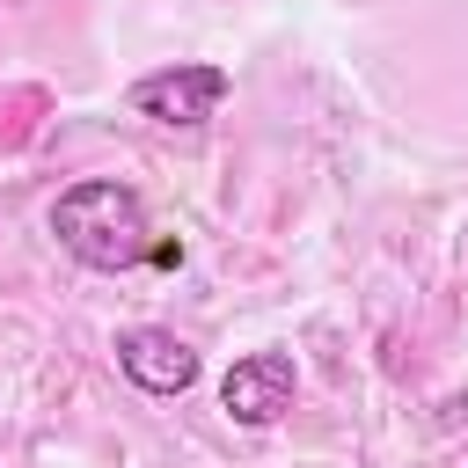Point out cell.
Instances as JSON below:
<instances>
[{"label":"cell","instance_id":"cell-1","mask_svg":"<svg viewBox=\"0 0 468 468\" xmlns=\"http://www.w3.org/2000/svg\"><path fill=\"white\" fill-rule=\"evenodd\" d=\"M51 234L88 271H139V263H183V241H161L146 219V197L117 176H80L51 197Z\"/></svg>","mask_w":468,"mask_h":468},{"label":"cell","instance_id":"cell-2","mask_svg":"<svg viewBox=\"0 0 468 468\" xmlns=\"http://www.w3.org/2000/svg\"><path fill=\"white\" fill-rule=\"evenodd\" d=\"M234 95V73L212 66V58H176V66H154L124 88L132 117L146 124H168V132H197L205 117H219V102Z\"/></svg>","mask_w":468,"mask_h":468},{"label":"cell","instance_id":"cell-3","mask_svg":"<svg viewBox=\"0 0 468 468\" xmlns=\"http://www.w3.org/2000/svg\"><path fill=\"white\" fill-rule=\"evenodd\" d=\"M292 402H300V366H292V351H249V358H234L227 380H219V410H227L241 431L278 424Z\"/></svg>","mask_w":468,"mask_h":468},{"label":"cell","instance_id":"cell-4","mask_svg":"<svg viewBox=\"0 0 468 468\" xmlns=\"http://www.w3.org/2000/svg\"><path fill=\"white\" fill-rule=\"evenodd\" d=\"M117 373L139 388V395H183L197 380V351L161 329V322H139V329H117Z\"/></svg>","mask_w":468,"mask_h":468}]
</instances>
